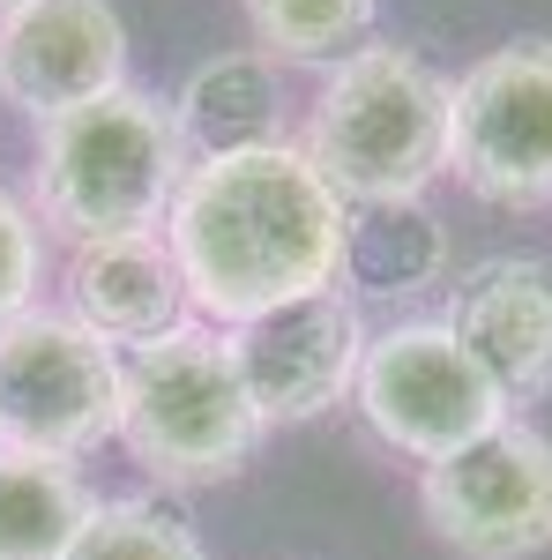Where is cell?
Wrapping results in <instances>:
<instances>
[{
    "mask_svg": "<svg viewBox=\"0 0 552 560\" xmlns=\"http://www.w3.org/2000/svg\"><path fill=\"white\" fill-rule=\"evenodd\" d=\"M165 247L187 277L195 322L247 329L314 292H337L351 261V210L298 142L195 158L165 210Z\"/></svg>",
    "mask_w": 552,
    "mask_h": 560,
    "instance_id": "cell-1",
    "label": "cell"
},
{
    "mask_svg": "<svg viewBox=\"0 0 552 560\" xmlns=\"http://www.w3.org/2000/svg\"><path fill=\"white\" fill-rule=\"evenodd\" d=\"M187 142L165 97L150 90H105L75 113L38 120V165H31V217L52 240H120V232H165V210L187 179Z\"/></svg>",
    "mask_w": 552,
    "mask_h": 560,
    "instance_id": "cell-2",
    "label": "cell"
},
{
    "mask_svg": "<svg viewBox=\"0 0 552 560\" xmlns=\"http://www.w3.org/2000/svg\"><path fill=\"white\" fill-rule=\"evenodd\" d=\"M448 75L403 45H359L321 75L306 158L343 210H403L448 173Z\"/></svg>",
    "mask_w": 552,
    "mask_h": 560,
    "instance_id": "cell-3",
    "label": "cell"
},
{
    "mask_svg": "<svg viewBox=\"0 0 552 560\" xmlns=\"http://www.w3.org/2000/svg\"><path fill=\"white\" fill-rule=\"evenodd\" d=\"M255 388L232 359V337L210 322H187L157 345L120 359V448L157 486H216L261 448Z\"/></svg>",
    "mask_w": 552,
    "mask_h": 560,
    "instance_id": "cell-4",
    "label": "cell"
},
{
    "mask_svg": "<svg viewBox=\"0 0 552 560\" xmlns=\"http://www.w3.org/2000/svg\"><path fill=\"white\" fill-rule=\"evenodd\" d=\"M351 404L411 464H441L478 433L508 427V388L485 374V359L448 322H396L366 337Z\"/></svg>",
    "mask_w": 552,
    "mask_h": 560,
    "instance_id": "cell-5",
    "label": "cell"
},
{
    "mask_svg": "<svg viewBox=\"0 0 552 560\" xmlns=\"http://www.w3.org/2000/svg\"><path fill=\"white\" fill-rule=\"evenodd\" d=\"M120 433V351L68 306H31L0 329V441L38 456H90Z\"/></svg>",
    "mask_w": 552,
    "mask_h": 560,
    "instance_id": "cell-6",
    "label": "cell"
},
{
    "mask_svg": "<svg viewBox=\"0 0 552 560\" xmlns=\"http://www.w3.org/2000/svg\"><path fill=\"white\" fill-rule=\"evenodd\" d=\"M448 173L501 210L552 202V38H515L456 75Z\"/></svg>",
    "mask_w": 552,
    "mask_h": 560,
    "instance_id": "cell-7",
    "label": "cell"
},
{
    "mask_svg": "<svg viewBox=\"0 0 552 560\" xmlns=\"http://www.w3.org/2000/svg\"><path fill=\"white\" fill-rule=\"evenodd\" d=\"M419 509L463 560H530L552 546V441L538 427L478 433L470 448L419 471Z\"/></svg>",
    "mask_w": 552,
    "mask_h": 560,
    "instance_id": "cell-8",
    "label": "cell"
},
{
    "mask_svg": "<svg viewBox=\"0 0 552 560\" xmlns=\"http://www.w3.org/2000/svg\"><path fill=\"white\" fill-rule=\"evenodd\" d=\"M128 90V23L113 0H8L0 8V97L31 120Z\"/></svg>",
    "mask_w": 552,
    "mask_h": 560,
    "instance_id": "cell-9",
    "label": "cell"
},
{
    "mask_svg": "<svg viewBox=\"0 0 552 560\" xmlns=\"http://www.w3.org/2000/svg\"><path fill=\"white\" fill-rule=\"evenodd\" d=\"M224 337H232V359H239L269 427H306V419H321L329 404H343L359 388L366 329H359V306L343 292L292 300L277 314H261V322H247V329H224Z\"/></svg>",
    "mask_w": 552,
    "mask_h": 560,
    "instance_id": "cell-10",
    "label": "cell"
},
{
    "mask_svg": "<svg viewBox=\"0 0 552 560\" xmlns=\"http://www.w3.org/2000/svg\"><path fill=\"white\" fill-rule=\"evenodd\" d=\"M60 300H68V314L83 322L90 337H105L120 359L195 322V300H187V277L172 261L165 232H120V240L68 247Z\"/></svg>",
    "mask_w": 552,
    "mask_h": 560,
    "instance_id": "cell-11",
    "label": "cell"
},
{
    "mask_svg": "<svg viewBox=\"0 0 552 560\" xmlns=\"http://www.w3.org/2000/svg\"><path fill=\"white\" fill-rule=\"evenodd\" d=\"M448 329L485 359V374L508 388V404L552 388V261H478L456 284Z\"/></svg>",
    "mask_w": 552,
    "mask_h": 560,
    "instance_id": "cell-12",
    "label": "cell"
},
{
    "mask_svg": "<svg viewBox=\"0 0 552 560\" xmlns=\"http://www.w3.org/2000/svg\"><path fill=\"white\" fill-rule=\"evenodd\" d=\"M269 68H277L269 52H224L210 68H195V83L172 97L187 158H224V150L284 142V128H277V75Z\"/></svg>",
    "mask_w": 552,
    "mask_h": 560,
    "instance_id": "cell-13",
    "label": "cell"
},
{
    "mask_svg": "<svg viewBox=\"0 0 552 560\" xmlns=\"http://www.w3.org/2000/svg\"><path fill=\"white\" fill-rule=\"evenodd\" d=\"M90 509L97 501L68 456L0 448V560H68Z\"/></svg>",
    "mask_w": 552,
    "mask_h": 560,
    "instance_id": "cell-14",
    "label": "cell"
},
{
    "mask_svg": "<svg viewBox=\"0 0 552 560\" xmlns=\"http://www.w3.org/2000/svg\"><path fill=\"white\" fill-rule=\"evenodd\" d=\"M247 8V31H255V52L269 60H329L337 68L343 52H359L381 0H239Z\"/></svg>",
    "mask_w": 552,
    "mask_h": 560,
    "instance_id": "cell-15",
    "label": "cell"
},
{
    "mask_svg": "<svg viewBox=\"0 0 552 560\" xmlns=\"http://www.w3.org/2000/svg\"><path fill=\"white\" fill-rule=\"evenodd\" d=\"M68 560H210V553H202V538L172 516L165 501L128 493V501H97L90 509Z\"/></svg>",
    "mask_w": 552,
    "mask_h": 560,
    "instance_id": "cell-16",
    "label": "cell"
},
{
    "mask_svg": "<svg viewBox=\"0 0 552 560\" xmlns=\"http://www.w3.org/2000/svg\"><path fill=\"white\" fill-rule=\"evenodd\" d=\"M38 284H45V224L31 217L23 195L0 187V329L38 306Z\"/></svg>",
    "mask_w": 552,
    "mask_h": 560,
    "instance_id": "cell-17",
    "label": "cell"
},
{
    "mask_svg": "<svg viewBox=\"0 0 552 560\" xmlns=\"http://www.w3.org/2000/svg\"><path fill=\"white\" fill-rule=\"evenodd\" d=\"M0 448H8V441H0Z\"/></svg>",
    "mask_w": 552,
    "mask_h": 560,
    "instance_id": "cell-18",
    "label": "cell"
},
{
    "mask_svg": "<svg viewBox=\"0 0 552 560\" xmlns=\"http://www.w3.org/2000/svg\"><path fill=\"white\" fill-rule=\"evenodd\" d=\"M0 8H8V0H0Z\"/></svg>",
    "mask_w": 552,
    "mask_h": 560,
    "instance_id": "cell-19",
    "label": "cell"
}]
</instances>
